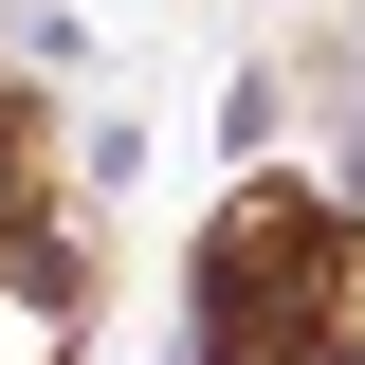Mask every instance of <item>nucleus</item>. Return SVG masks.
<instances>
[{"label":"nucleus","mask_w":365,"mask_h":365,"mask_svg":"<svg viewBox=\"0 0 365 365\" xmlns=\"http://www.w3.org/2000/svg\"><path fill=\"white\" fill-rule=\"evenodd\" d=\"M365 347V237L311 182H237L201 237V365H347Z\"/></svg>","instance_id":"f257e3e1"}]
</instances>
